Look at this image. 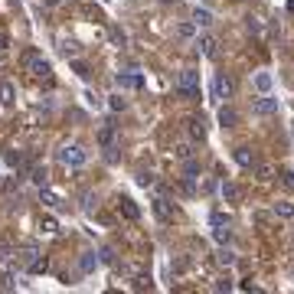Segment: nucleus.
<instances>
[{"instance_id": "obj_26", "label": "nucleus", "mask_w": 294, "mask_h": 294, "mask_svg": "<svg viewBox=\"0 0 294 294\" xmlns=\"http://www.w3.org/2000/svg\"><path fill=\"white\" fill-rule=\"evenodd\" d=\"M108 36H111V43H114V46H124V43H128V36H124V30H121V26H111V30H108Z\"/></svg>"}, {"instance_id": "obj_38", "label": "nucleus", "mask_w": 294, "mask_h": 294, "mask_svg": "<svg viewBox=\"0 0 294 294\" xmlns=\"http://www.w3.org/2000/svg\"><path fill=\"white\" fill-rule=\"evenodd\" d=\"M209 222H212V226H226V216H222V212H212Z\"/></svg>"}, {"instance_id": "obj_16", "label": "nucleus", "mask_w": 294, "mask_h": 294, "mask_svg": "<svg viewBox=\"0 0 294 294\" xmlns=\"http://www.w3.org/2000/svg\"><path fill=\"white\" fill-rule=\"evenodd\" d=\"M98 265H102V262H98V255H95V252H85L82 258H79V268H82L85 275H92Z\"/></svg>"}, {"instance_id": "obj_14", "label": "nucleus", "mask_w": 294, "mask_h": 294, "mask_svg": "<svg viewBox=\"0 0 294 294\" xmlns=\"http://www.w3.org/2000/svg\"><path fill=\"white\" fill-rule=\"evenodd\" d=\"M271 85H275L271 72H255V88H258V95H268V92H271Z\"/></svg>"}, {"instance_id": "obj_2", "label": "nucleus", "mask_w": 294, "mask_h": 294, "mask_svg": "<svg viewBox=\"0 0 294 294\" xmlns=\"http://www.w3.org/2000/svg\"><path fill=\"white\" fill-rule=\"evenodd\" d=\"M56 157H59V164H66V167H85L88 164V150L79 147V144H62L56 150Z\"/></svg>"}, {"instance_id": "obj_9", "label": "nucleus", "mask_w": 294, "mask_h": 294, "mask_svg": "<svg viewBox=\"0 0 294 294\" xmlns=\"http://www.w3.org/2000/svg\"><path fill=\"white\" fill-rule=\"evenodd\" d=\"M114 85L118 88H141L144 82H141V75H134V72H118L114 75Z\"/></svg>"}, {"instance_id": "obj_36", "label": "nucleus", "mask_w": 294, "mask_h": 294, "mask_svg": "<svg viewBox=\"0 0 294 294\" xmlns=\"http://www.w3.org/2000/svg\"><path fill=\"white\" fill-rule=\"evenodd\" d=\"M281 183H284V186H288V190L294 193V173H291V170H284V173H281Z\"/></svg>"}, {"instance_id": "obj_28", "label": "nucleus", "mask_w": 294, "mask_h": 294, "mask_svg": "<svg viewBox=\"0 0 294 294\" xmlns=\"http://www.w3.org/2000/svg\"><path fill=\"white\" fill-rule=\"evenodd\" d=\"M255 177H258V180H262V183H268L271 177H275V170H271L268 164H258V167H255Z\"/></svg>"}, {"instance_id": "obj_42", "label": "nucleus", "mask_w": 294, "mask_h": 294, "mask_svg": "<svg viewBox=\"0 0 294 294\" xmlns=\"http://www.w3.org/2000/svg\"><path fill=\"white\" fill-rule=\"evenodd\" d=\"M203 4H212V0H203Z\"/></svg>"}, {"instance_id": "obj_32", "label": "nucleus", "mask_w": 294, "mask_h": 294, "mask_svg": "<svg viewBox=\"0 0 294 294\" xmlns=\"http://www.w3.org/2000/svg\"><path fill=\"white\" fill-rule=\"evenodd\" d=\"M212 288H216V291H232L236 284H232V278H229V275H222V278H216V284H212Z\"/></svg>"}, {"instance_id": "obj_7", "label": "nucleus", "mask_w": 294, "mask_h": 294, "mask_svg": "<svg viewBox=\"0 0 294 294\" xmlns=\"http://www.w3.org/2000/svg\"><path fill=\"white\" fill-rule=\"evenodd\" d=\"M40 203H43V206H49V209H59L62 206V196L56 190H49V186H40Z\"/></svg>"}, {"instance_id": "obj_25", "label": "nucleus", "mask_w": 294, "mask_h": 294, "mask_svg": "<svg viewBox=\"0 0 294 294\" xmlns=\"http://www.w3.org/2000/svg\"><path fill=\"white\" fill-rule=\"evenodd\" d=\"M98 262H102V265H114V248L102 245V248H98Z\"/></svg>"}, {"instance_id": "obj_1", "label": "nucleus", "mask_w": 294, "mask_h": 294, "mask_svg": "<svg viewBox=\"0 0 294 294\" xmlns=\"http://www.w3.org/2000/svg\"><path fill=\"white\" fill-rule=\"evenodd\" d=\"M177 95L200 98V72H196V69H183V72L177 75Z\"/></svg>"}, {"instance_id": "obj_22", "label": "nucleus", "mask_w": 294, "mask_h": 294, "mask_svg": "<svg viewBox=\"0 0 294 294\" xmlns=\"http://www.w3.org/2000/svg\"><path fill=\"white\" fill-rule=\"evenodd\" d=\"M30 180L36 183V186H46V180H49V173H46V167H33L30 170Z\"/></svg>"}, {"instance_id": "obj_30", "label": "nucleus", "mask_w": 294, "mask_h": 294, "mask_svg": "<svg viewBox=\"0 0 294 294\" xmlns=\"http://www.w3.org/2000/svg\"><path fill=\"white\" fill-rule=\"evenodd\" d=\"M212 239H216L219 245H226L229 239H232V232H229V229H222V226H216V229H212Z\"/></svg>"}, {"instance_id": "obj_33", "label": "nucleus", "mask_w": 294, "mask_h": 294, "mask_svg": "<svg viewBox=\"0 0 294 294\" xmlns=\"http://www.w3.org/2000/svg\"><path fill=\"white\" fill-rule=\"evenodd\" d=\"M183 170H186V177H190V180H193V177L200 173V164H196V160L190 157V160H183Z\"/></svg>"}, {"instance_id": "obj_41", "label": "nucleus", "mask_w": 294, "mask_h": 294, "mask_svg": "<svg viewBox=\"0 0 294 294\" xmlns=\"http://www.w3.org/2000/svg\"><path fill=\"white\" fill-rule=\"evenodd\" d=\"M7 46H10V36H7V33L0 30V49H7Z\"/></svg>"}, {"instance_id": "obj_24", "label": "nucleus", "mask_w": 294, "mask_h": 294, "mask_svg": "<svg viewBox=\"0 0 294 294\" xmlns=\"http://www.w3.org/2000/svg\"><path fill=\"white\" fill-rule=\"evenodd\" d=\"M177 36H180V40H193L196 36V23L190 20V23H180V26H177Z\"/></svg>"}, {"instance_id": "obj_10", "label": "nucleus", "mask_w": 294, "mask_h": 294, "mask_svg": "<svg viewBox=\"0 0 294 294\" xmlns=\"http://www.w3.org/2000/svg\"><path fill=\"white\" fill-rule=\"evenodd\" d=\"M186 131H190L193 141H206V121L203 118H190L186 121Z\"/></svg>"}, {"instance_id": "obj_37", "label": "nucleus", "mask_w": 294, "mask_h": 294, "mask_svg": "<svg viewBox=\"0 0 294 294\" xmlns=\"http://www.w3.org/2000/svg\"><path fill=\"white\" fill-rule=\"evenodd\" d=\"M85 102L92 105V108H102V102H98V95H95V92H85Z\"/></svg>"}, {"instance_id": "obj_15", "label": "nucleus", "mask_w": 294, "mask_h": 294, "mask_svg": "<svg viewBox=\"0 0 294 294\" xmlns=\"http://www.w3.org/2000/svg\"><path fill=\"white\" fill-rule=\"evenodd\" d=\"M13 98H16V88H13V82H0V105H7V108H10L13 105Z\"/></svg>"}, {"instance_id": "obj_4", "label": "nucleus", "mask_w": 294, "mask_h": 294, "mask_svg": "<svg viewBox=\"0 0 294 294\" xmlns=\"http://www.w3.org/2000/svg\"><path fill=\"white\" fill-rule=\"evenodd\" d=\"M26 69H30L36 79H49L52 75V66H49V59H43L40 52H26Z\"/></svg>"}, {"instance_id": "obj_23", "label": "nucleus", "mask_w": 294, "mask_h": 294, "mask_svg": "<svg viewBox=\"0 0 294 294\" xmlns=\"http://www.w3.org/2000/svg\"><path fill=\"white\" fill-rule=\"evenodd\" d=\"M40 229H43L46 236H56V232H59V222L52 219V216H43V219H40Z\"/></svg>"}, {"instance_id": "obj_17", "label": "nucleus", "mask_w": 294, "mask_h": 294, "mask_svg": "<svg viewBox=\"0 0 294 294\" xmlns=\"http://www.w3.org/2000/svg\"><path fill=\"white\" fill-rule=\"evenodd\" d=\"M275 216L278 219H294V203L291 200H278L275 203Z\"/></svg>"}, {"instance_id": "obj_5", "label": "nucleus", "mask_w": 294, "mask_h": 294, "mask_svg": "<svg viewBox=\"0 0 294 294\" xmlns=\"http://www.w3.org/2000/svg\"><path fill=\"white\" fill-rule=\"evenodd\" d=\"M278 98H271V92L268 95H262V98H255V105H252V111L255 114H262V118H268V114H278Z\"/></svg>"}, {"instance_id": "obj_6", "label": "nucleus", "mask_w": 294, "mask_h": 294, "mask_svg": "<svg viewBox=\"0 0 294 294\" xmlns=\"http://www.w3.org/2000/svg\"><path fill=\"white\" fill-rule=\"evenodd\" d=\"M219 193H222V200H226V203H239V200H242V190H239V183H232V180H222Z\"/></svg>"}, {"instance_id": "obj_18", "label": "nucleus", "mask_w": 294, "mask_h": 294, "mask_svg": "<svg viewBox=\"0 0 294 294\" xmlns=\"http://www.w3.org/2000/svg\"><path fill=\"white\" fill-rule=\"evenodd\" d=\"M98 144H102V147H111V144H114V124L98 128Z\"/></svg>"}, {"instance_id": "obj_39", "label": "nucleus", "mask_w": 294, "mask_h": 294, "mask_svg": "<svg viewBox=\"0 0 294 294\" xmlns=\"http://www.w3.org/2000/svg\"><path fill=\"white\" fill-rule=\"evenodd\" d=\"M138 183L141 186H150V183H154V177H150V173H138Z\"/></svg>"}, {"instance_id": "obj_31", "label": "nucleus", "mask_w": 294, "mask_h": 294, "mask_svg": "<svg viewBox=\"0 0 294 294\" xmlns=\"http://www.w3.org/2000/svg\"><path fill=\"white\" fill-rule=\"evenodd\" d=\"M10 258H13V245L7 239H0V262H10Z\"/></svg>"}, {"instance_id": "obj_35", "label": "nucleus", "mask_w": 294, "mask_h": 294, "mask_svg": "<svg viewBox=\"0 0 294 294\" xmlns=\"http://www.w3.org/2000/svg\"><path fill=\"white\" fill-rule=\"evenodd\" d=\"M62 52H66V56H79V43H72V40L62 43Z\"/></svg>"}, {"instance_id": "obj_40", "label": "nucleus", "mask_w": 294, "mask_h": 294, "mask_svg": "<svg viewBox=\"0 0 294 294\" xmlns=\"http://www.w3.org/2000/svg\"><path fill=\"white\" fill-rule=\"evenodd\" d=\"M72 69H75V72H79V75H82V79L88 75V69H85V62H75V66H72Z\"/></svg>"}, {"instance_id": "obj_19", "label": "nucleus", "mask_w": 294, "mask_h": 294, "mask_svg": "<svg viewBox=\"0 0 294 294\" xmlns=\"http://www.w3.org/2000/svg\"><path fill=\"white\" fill-rule=\"evenodd\" d=\"M121 212H124V216H128L131 222H138V219H141V209H138V203H134V200H121Z\"/></svg>"}, {"instance_id": "obj_12", "label": "nucleus", "mask_w": 294, "mask_h": 294, "mask_svg": "<svg viewBox=\"0 0 294 294\" xmlns=\"http://www.w3.org/2000/svg\"><path fill=\"white\" fill-rule=\"evenodd\" d=\"M236 121H239V111L232 108V105H222L219 108V124L222 128H236Z\"/></svg>"}, {"instance_id": "obj_8", "label": "nucleus", "mask_w": 294, "mask_h": 294, "mask_svg": "<svg viewBox=\"0 0 294 294\" xmlns=\"http://www.w3.org/2000/svg\"><path fill=\"white\" fill-rule=\"evenodd\" d=\"M232 79H229V75H216V82H212V92H216V98H229V95H232Z\"/></svg>"}, {"instance_id": "obj_29", "label": "nucleus", "mask_w": 294, "mask_h": 294, "mask_svg": "<svg viewBox=\"0 0 294 294\" xmlns=\"http://www.w3.org/2000/svg\"><path fill=\"white\" fill-rule=\"evenodd\" d=\"M216 262L222 265V268H229V265H232V262H236V255H232V252H229V248H219V255H216Z\"/></svg>"}, {"instance_id": "obj_13", "label": "nucleus", "mask_w": 294, "mask_h": 294, "mask_svg": "<svg viewBox=\"0 0 294 294\" xmlns=\"http://www.w3.org/2000/svg\"><path fill=\"white\" fill-rule=\"evenodd\" d=\"M196 46H200V52H203L206 59H216V56H219L216 40H212V36H200V40H196Z\"/></svg>"}, {"instance_id": "obj_27", "label": "nucleus", "mask_w": 294, "mask_h": 294, "mask_svg": "<svg viewBox=\"0 0 294 294\" xmlns=\"http://www.w3.org/2000/svg\"><path fill=\"white\" fill-rule=\"evenodd\" d=\"M108 108H111V111H124V108H128L124 95H118V92H114V95H108Z\"/></svg>"}, {"instance_id": "obj_34", "label": "nucleus", "mask_w": 294, "mask_h": 294, "mask_svg": "<svg viewBox=\"0 0 294 294\" xmlns=\"http://www.w3.org/2000/svg\"><path fill=\"white\" fill-rule=\"evenodd\" d=\"M177 157H180V160H190V157H193V147H190V144H180V147H177Z\"/></svg>"}, {"instance_id": "obj_20", "label": "nucleus", "mask_w": 294, "mask_h": 294, "mask_svg": "<svg viewBox=\"0 0 294 294\" xmlns=\"http://www.w3.org/2000/svg\"><path fill=\"white\" fill-rule=\"evenodd\" d=\"M193 23L196 26H209L212 23V13L206 10V7H196V10H193Z\"/></svg>"}, {"instance_id": "obj_3", "label": "nucleus", "mask_w": 294, "mask_h": 294, "mask_svg": "<svg viewBox=\"0 0 294 294\" xmlns=\"http://www.w3.org/2000/svg\"><path fill=\"white\" fill-rule=\"evenodd\" d=\"M36 258H40V245H36V242H23L20 248H13V258H10V262L16 265V268H33V265H36Z\"/></svg>"}, {"instance_id": "obj_21", "label": "nucleus", "mask_w": 294, "mask_h": 294, "mask_svg": "<svg viewBox=\"0 0 294 294\" xmlns=\"http://www.w3.org/2000/svg\"><path fill=\"white\" fill-rule=\"evenodd\" d=\"M236 160H239L242 167H255V154H252L248 147H236Z\"/></svg>"}, {"instance_id": "obj_11", "label": "nucleus", "mask_w": 294, "mask_h": 294, "mask_svg": "<svg viewBox=\"0 0 294 294\" xmlns=\"http://www.w3.org/2000/svg\"><path fill=\"white\" fill-rule=\"evenodd\" d=\"M154 212H157V219H160V222H173V216H177L173 206H170L167 200H154Z\"/></svg>"}]
</instances>
